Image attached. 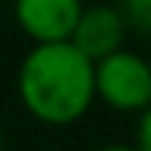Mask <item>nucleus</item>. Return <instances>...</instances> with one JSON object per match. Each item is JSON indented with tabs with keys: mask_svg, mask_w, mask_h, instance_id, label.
<instances>
[{
	"mask_svg": "<svg viewBox=\"0 0 151 151\" xmlns=\"http://www.w3.org/2000/svg\"><path fill=\"white\" fill-rule=\"evenodd\" d=\"M123 40H127V25H123L120 12L114 6L96 3V6H83V12H80L68 43L83 59H90L96 65V62L120 52Z\"/></svg>",
	"mask_w": 151,
	"mask_h": 151,
	"instance_id": "20e7f679",
	"label": "nucleus"
},
{
	"mask_svg": "<svg viewBox=\"0 0 151 151\" xmlns=\"http://www.w3.org/2000/svg\"><path fill=\"white\" fill-rule=\"evenodd\" d=\"M93 93L123 114L151 111V65L123 46L120 52L93 65Z\"/></svg>",
	"mask_w": 151,
	"mask_h": 151,
	"instance_id": "f03ea898",
	"label": "nucleus"
},
{
	"mask_svg": "<svg viewBox=\"0 0 151 151\" xmlns=\"http://www.w3.org/2000/svg\"><path fill=\"white\" fill-rule=\"evenodd\" d=\"M25 111L43 127H71L93 108V62L71 43L31 46L16 74Z\"/></svg>",
	"mask_w": 151,
	"mask_h": 151,
	"instance_id": "f257e3e1",
	"label": "nucleus"
},
{
	"mask_svg": "<svg viewBox=\"0 0 151 151\" xmlns=\"http://www.w3.org/2000/svg\"><path fill=\"white\" fill-rule=\"evenodd\" d=\"M0 151H3V127H0Z\"/></svg>",
	"mask_w": 151,
	"mask_h": 151,
	"instance_id": "0eeeda50",
	"label": "nucleus"
},
{
	"mask_svg": "<svg viewBox=\"0 0 151 151\" xmlns=\"http://www.w3.org/2000/svg\"><path fill=\"white\" fill-rule=\"evenodd\" d=\"M83 12V0H12V16L34 46L68 43Z\"/></svg>",
	"mask_w": 151,
	"mask_h": 151,
	"instance_id": "7ed1b4c3",
	"label": "nucleus"
},
{
	"mask_svg": "<svg viewBox=\"0 0 151 151\" xmlns=\"http://www.w3.org/2000/svg\"><path fill=\"white\" fill-rule=\"evenodd\" d=\"M114 9L120 12L127 31H139V34H148L151 31V0H120Z\"/></svg>",
	"mask_w": 151,
	"mask_h": 151,
	"instance_id": "39448f33",
	"label": "nucleus"
},
{
	"mask_svg": "<svg viewBox=\"0 0 151 151\" xmlns=\"http://www.w3.org/2000/svg\"><path fill=\"white\" fill-rule=\"evenodd\" d=\"M96 151H136L133 145H102V148H96Z\"/></svg>",
	"mask_w": 151,
	"mask_h": 151,
	"instance_id": "423d86ee",
	"label": "nucleus"
}]
</instances>
